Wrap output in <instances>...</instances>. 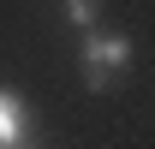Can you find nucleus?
Wrapping results in <instances>:
<instances>
[{"instance_id":"1","label":"nucleus","mask_w":155,"mask_h":149,"mask_svg":"<svg viewBox=\"0 0 155 149\" xmlns=\"http://www.w3.org/2000/svg\"><path fill=\"white\" fill-rule=\"evenodd\" d=\"M131 36H119V30H84V42H78V60H84V84L90 90H114L119 78L131 72Z\"/></svg>"},{"instance_id":"2","label":"nucleus","mask_w":155,"mask_h":149,"mask_svg":"<svg viewBox=\"0 0 155 149\" xmlns=\"http://www.w3.org/2000/svg\"><path fill=\"white\" fill-rule=\"evenodd\" d=\"M18 137H30V108L18 90H0V149L18 143Z\"/></svg>"},{"instance_id":"3","label":"nucleus","mask_w":155,"mask_h":149,"mask_svg":"<svg viewBox=\"0 0 155 149\" xmlns=\"http://www.w3.org/2000/svg\"><path fill=\"white\" fill-rule=\"evenodd\" d=\"M60 6H66V18H72L78 30H96L101 24V0H60Z\"/></svg>"},{"instance_id":"4","label":"nucleus","mask_w":155,"mask_h":149,"mask_svg":"<svg viewBox=\"0 0 155 149\" xmlns=\"http://www.w3.org/2000/svg\"><path fill=\"white\" fill-rule=\"evenodd\" d=\"M6 149H42V137L30 131V137H18V143H6Z\"/></svg>"}]
</instances>
